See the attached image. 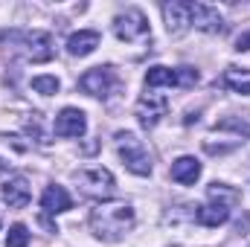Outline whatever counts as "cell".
<instances>
[{"label": "cell", "mask_w": 250, "mask_h": 247, "mask_svg": "<svg viewBox=\"0 0 250 247\" xmlns=\"http://www.w3.org/2000/svg\"><path fill=\"white\" fill-rule=\"evenodd\" d=\"M146 87L148 90H157V87H178V73L172 67H163V64H154L146 70Z\"/></svg>", "instance_id": "obj_16"}, {"label": "cell", "mask_w": 250, "mask_h": 247, "mask_svg": "<svg viewBox=\"0 0 250 247\" xmlns=\"http://www.w3.org/2000/svg\"><path fill=\"white\" fill-rule=\"evenodd\" d=\"M236 50H239V53H248L250 50V32H245V35L236 38Z\"/></svg>", "instance_id": "obj_23"}, {"label": "cell", "mask_w": 250, "mask_h": 247, "mask_svg": "<svg viewBox=\"0 0 250 247\" xmlns=\"http://www.w3.org/2000/svg\"><path fill=\"white\" fill-rule=\"evenodd\" d=\"M137 215L128 204H99L90 212V230L99 242H120L125 233H131Z\"/></svg>", "instance_id": "obj_1"}, {"label": "cell", "mask_w": 250, "mask_h": 247, "mask_svg": "<svg viewBox=\"0 0 250 247\" xmlns=\"http://www.w3.org/2000/svg\"><path fill=\"white\" fill-rule=\"evenodd\" d=\"M114 143H117V151H120V157H123L128 172H134L140 178H148L151 175V154H148L146 143L134 131H117Z\"/></svg>", "instance_id": "obj_3"}, {"label": "cell", "mask_w": 250, "mask_h": 247, "mask_svg": "<svg viewBox=\"0 0 250 247\" xmlns=\"http://www.w3.org/2000/svg\"><path fill=\"white\" fill-rule=\"evenodd\" d=\"M114 35L125 41V44H137V41H146L151 38V26H148V18L140 12V9H125L114 18Z\"/></svg>", "instance_id": "obj_5"}, {"label": "cell", "mask_w": 250, "mask_h": 247, "mask_svg": "<svg viewBox=\"0 0 250 247\" xmlns=\"http://www.w3.org/2000/svg\"><path fill=\"white\" fill-rule=\"evenodd\" d=\"M137 120L143 128H154L166 114H169V96L157 93V90H146L140 99H137V108H134Z\"/></svg>", "instance_id": "obj_7"}, {"label": "cell", "mask_w": 250, "mask_h": 247, "mask_svg": "<svg viewBox=\"0 0 250 247\" xmlns=\"http://www.w3.org/2000/svg\"><path fill=\"white\" fill-rule=\"evenodd\" d=\"M29 245V230L23 224H15L9 227V236H6V247H26Z\"/></svg>", "instance_id": "obj_20"}, {"label": "cell", "mask_w": 250, "mask_h": 247, "mask_svg": "<svg viewBox=\"0 0 250 247\" xmlns=\"http://www.w3.org/2000/svg\"><path fill=\"white\" fill-rule=\"evenodd\" d=\"M189 6L192 3H187V0H166L163 3V21H166L169 35H184L189 26H192Z\"/></svg>", "instance_id": "obj_9"}, {"label": "cell", "mask_w": 250, "mask_h": 247, "mask_svg": "<svg viewBox=\"0 0 250 247\" xmlns=\"http://www.w3.org/2000/svg\"><path fill=\"white\" fill-rule=\"evenodd\" d=\"M53 131H56V137H82L87 131L84 111H79V108H64V111H59V117L53 123Z\"/></svg>", "instance_id": "obj_10"}, {"label": "cell", "mask_w": 250, "mask_h": 247, "mask_svg": "<svg viewBox=\"0 0 250 247\" xmlns=\"http://www.w3.org/2000/svg\"><path fill=\"white\" fill-rule=\"evenodd\" d=\"M224 84H227L233 93H242V96H248V93H250V73H242V70L230 67V70L224 73Z\"/></svg>", "instance_id": "obj_18"}, {"label": "cell", "mask_w": 250, "mask_h": 247, "mask_svg": "<svg viewBox=\"0 0 250 247\" xmlns=\"http://www.w3.org/2000/svg\"><path fill=\"white\" fill-rule=\"evenodd\" d=\"M201 178V163L195 160V157H178L175 163H172V181H178V184H184V186H189V184H195Z\"/></svg>", "instance_id": "obj_15"}, {"label": "cell", "mask_w": 250, "mask_h": 247, "mask_svg": "<svg viewBox=\"0 0 250 247\" xmlns=\"http://www.w3.org/2000/svg\"><path fill=\"white\" fill-rule=\"evenodd\" d=\"M227 218H230V206H221V204H212V201L195 206V221L204 224V227H221Z\"/></svg>", "instance_id": "obj_14"}, {"label": "cell", "mask_w": 250, "mask_h": 247, "mask_svg": "<svg viewBox=\"0 0 250 247\" xmlns=\"http://www.w3.org/2000/svg\"><path fill=\"white\" fill-rule=\"evenodd\" d=\"M207 201H212V204H221V206H239L242 204V192L239 189H233V186L227 184H209L207 186Z\"/></svg>", "instance_id": "obj_17"}, {"label": "cell", "mask_w": 250, "mask_h": 247, "mask_svg": "<svg viewBox=\"0 0 250 247\" xmlns=\"http://www.w3.org/2000/svg\"><path fill=\"white\" fill-rule=\"evenodd\" d=\"M59 79L56 76H35L32 79V90L35 93H44V96H53V93H59Z\"/></svg>", "instance_id": "obj_19"}, {"label": "cell", "mask_w": 250, "mask_h": 247, "mask_svg": "<svg viewBox=\"0 0 250 247\" xmlns=\"http://www.w3.org/2000/svg\"><path fill=\"white\" fill-rule=\"evenodd\" d=\"M189 18H192V26L201 29V32H224V18L218 12V6H209V3H192L189 6Z\"/></svg>", "instance_id": "obj_8"}, {"label": "cell", "mask_w": 250, "mask_h": 247, "mask_svg": "<svg viewBox=\"0 0 250 247\" xmlns=\"http://www.w3.org/2000/svg\"><path fill=\"white\" fill-rule=\"evenodd\" d=\"M178 87H195L198 84V70L195 67H178Z\"/></svg>", "instance_id": "obj_22"}, {"label": "cell", "mask_w": 250, "mask_h": 247, "mask_svg": "<svg viewBox=\"0 0 250 247\" xmlns=\"http://www.w3.org/2000/svg\"><path fill=\"white\" fill-rule=\"evenodd\" d=\"M0 195H3V204L9 209H23L29 204V198H32V189H29V181L23 175H15V178H9L3 184Z\"/></svg>", "instance_id": "obj_11"}, {"label": "cell", "mask_w": 250, "mask_h": 247, "mask_svg": "<svg viewBox=\"0 0 250 247\" xmlns=\"http://www.w3.org/2000/svg\"><path fill=\"white\" fill-rule=\"evenodd\" d=\"M79 87H82V93H87L93 99H108L120 87V79H117L114 67H93L79 79Z\"/></svg>", "instance_id": "obj_6"}, {"label": "cell", "mask_w": 250, "mask_h": 247, "mask_svg": "<svg viewBox=\"0 0 250 247\" xmlns=\"http://www.w3.org/2000/svg\"><path fill=\"white\" fill-rule=\"evenodd\" d=\"M215 128L218 131H236V134H245V137H250V123H245V120H239V117H227V120H221V123H215Z\"/></svg>", "instance_id": "obj_21"}, {"label": "cell", "mask_w": 250, "mask_h": 247, "mask_svg": "<svg viewBox=\"0 0 250 247\" xmlns=\"http://www.w3.org/2000/svg\"><path fill=\"white\" fill-rule=\"evenodd\" d=\"M76 186H79V192H82L84 198L105 201V198L114 195L117 181H114V175H111L108 169H102V166H90V169L76 172Z\"/></svg>", "instance_id": "obj_4"}, {"label": "cell", "mask_w": 250, "mask_h": 247, "mask_svg": "<svg viewBox=\"0 0 250 247\" xmlns=\"http://www.w3.org/2000/svg\"><path fill=\"white\" fill-rule=\"evenodd\" d=\"M0 41L12 44L15 53H21L26 62L41 64L53 59V35L44 29H15V32H0Z\"/></svg>", "instance_id": "obj_2"}, {"label": "cell", "mask_w": 250, "mask_h": 247, "mask_svg": "<svg viewBox=\"0 0 250 247\" xmlns=\"http://www.w3.org/2000/svg\"><path fill=\"white\" fill-rule=\"evenodd\" d=\"M96 47H99V32H96V29H79V32H73V35L67 38V53L76 56V59L90 56Z\"/></svg>", "instance_id": "obj_13"}, {"label": "cell", "mask_w": 250, "mask_h": 247, "mask_svg": "<svg viewBox=\"0 0 250 247\" xmlns=\"http://www.w3.org/2000/svg\"><path fill=\"white\" fill-rule=\"evenodd\" d=\"M41 209L47 212V215H59V212H67V209H73V198L67 195V189L59 184H50L44 189V195H41Z\"/></svg>", "instance_id": "obj_12"}]
</instances>
